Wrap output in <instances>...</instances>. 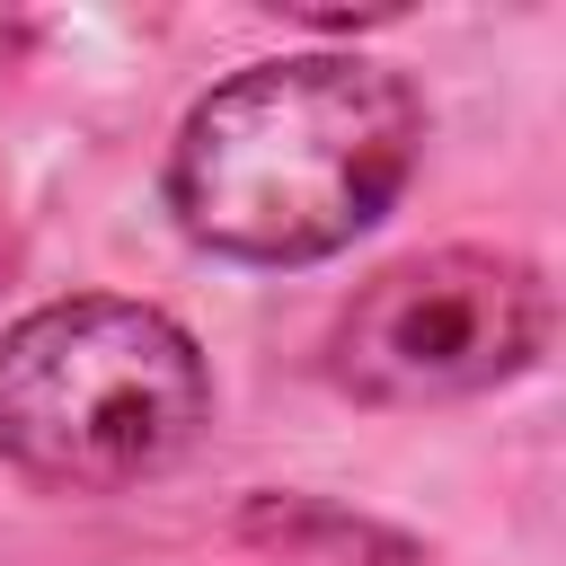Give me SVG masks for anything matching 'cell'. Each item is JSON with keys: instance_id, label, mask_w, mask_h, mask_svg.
Returning a JSON list of instances; mask_svg holds the SVG:
<instances>
[{"instance_id": "2", "label": "cell", "mask_w": 566, "mask_h": 566, "mask_svg": "<svg viewBox=\"0 0 566 566\" xmlns=\"http://www.w3.org/2000/svg\"><path fill=\"white\" fill-rule=\"evenodd\" d=\"M212 380L142 301H44L0 336V460L35 486H133L203 433Z\"/></svg>"}, {"instance_id": "3", "label": "cell", "mask_w": 566, "mask_h": 566, "mask_svg": "<svg viewBox=\"0 0 566 566\" xmlns=\"http://www.w3.org/2000/svg\"><path fill=\"white\" fill-rule=\"evenodd\" d=\"M548 336V292L522 256L495 248H433L354 292L336 318V380L371 407H433L513 380Z\"/></svg>"}, {"instance_id": "1", "label": "cell", "mask_w": 566, "mask_h": 566, "mask_svg": "<svg viewBox=\"0 0 566 566\" xmlns=\"http://www.w3.org/2000/svg\"><path fill=\"white\" fill-rule=\"evenodd\" d=\"M424 142V106L363 53H283L230 71L168 150V212L212 256L310 265L363 239Z\"/></svg>"}]
</instances>
